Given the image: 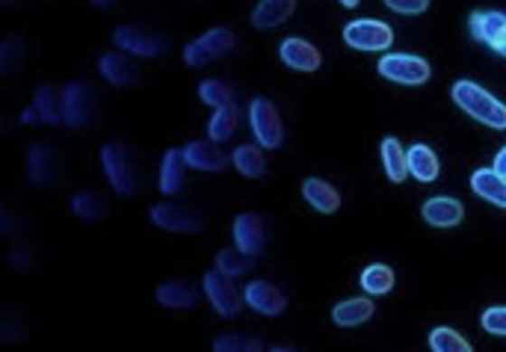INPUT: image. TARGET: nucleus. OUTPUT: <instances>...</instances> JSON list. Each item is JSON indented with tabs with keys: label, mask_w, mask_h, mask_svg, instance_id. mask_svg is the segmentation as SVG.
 Here are the masks:
<instances>
[{
	"label": "nucleus",
	"mask_w": 506,
	"mask_h": 352,
	"mask_svg": "<svg viewBox=\"0 0 506 352\" xmlns=\"http://www.w3.org/2000/svg\"><path fill=\"white\" fill-rule=\"evenodd\" d=\"M98 89L86 80H74L62 89V122L74 131L86 127L98 113Z\"/></svg>",
	"instance_id": "nucleus-3"
},
{
	"label": "nucleus",
	"mask_w": 506,
	"mask_h": 352,
	"mask_svg": "<svg viewBox=\"0 0 506 352\" xmlns=\"http://www.w3.org/2000/svg\"><path fill=\"white\" fill-rule=\"evenodd\" d=\"M98 71H101V78L110 83V87H118V89L136 87V83H139V69L125 57V51H107V53H101Z\"/></svg>",
	"instance_id": "nucleus-13"
},
{
	"label": "nucleus",
	"mask_w": 506,
	"mask_h": 352,
	"mask_svg": "<svg viewBox=\"0 0 506 352\" xmlns=\"http://www.w3.org/2000/svg\"><path fill=\"white\" fill-rule=\"evenodd\" d=\"M471 36L486 42L492 51L506 57V15L503 13H473L471 15Z\"/></svg>",
	"instance_id": "nucleus-12"
},
{
	"label": "nucleus",
	"mask_w": 506,
	"mask_h": 352,
	"mask_svg": "<svg viewBox=\"0 0 506 352\" xmlns=\"http://www.w3.org/2000/svg\"><path fill=\"white\" fill-rule=\"evenodd\" d=\"M157 302L175 311H187V308L199 305V291L187 282H166L157 287Z\"/></svg>",
	"instance_id": "nucleus-23"
},
{
	"label": "nucleus",
	"mask_w": 506,
	"mask_h": 352,
	"mask_svg": "<svg viewBox=\"0 0 506 352\" xmlns=\"http://www.w3.org/2000/svg\"><path fill=\"white\" fill-rule=\"evenodd\" d=\"M213 349L217 352H255V349H264V344L258 338H246V335H222L213 340Z\"/></svg>",
	"instance_id": "nucleus-36"
},
{
	"label": "nucleus",
	"mask_w": 506,
	"mask_h": 352,
	"mask_svg": "<svg viewBox=\"0 0 506 352\" xmlns=\"http://www.w3.org/2000/svg\"><path fill=\"white\" fill-rule=\"evenodd\" d=\"M184 160L196 172H222L225 169V154L211 143H190L184 148Z\"/></svg>",
	"instance_id": "nucleus-22"
},
{
	"label": "nucleus",
	"mask_w": 506,
	"mask_h": 352,
	"mask_svg": "<svg viewBox=\"0 0 506 352\" xmlns=\"http://www.w3.org/2000/svg\"><path fill=\"white\" fill-rule=\"evenodd\" d=\"M429 347L436 352H471V344L465 338H462L456 329L450 326H438L429 332Z\"/></svg>",
	"instance_id": "nucleus-33"
},
{
	"label": "nucleus",
	"mask_w": 506,
	"mask_h": 352,
	"mask_svg": "<svg viewBox=\"0 0 506 352\" xmlns=\"http://www.w3.org/2000/svg\"><path fill=\"white\" fill-rule=\"evenodd\" d=\"M234 243L249 255H258L264 249L267 226H264L261 213H240V217L234 219Z\"/></svg>",
	"instance_id": "nucleus-15"
},
{
	"label": "nucleus",
	"mask_w": 506,
	"mask_h": 352,
	"mask_svg": "<svg viewBox=\"0 0 506 352\" xmlns=\"http://www.w3.org/2000/svg\"><path fill=\"white\" fill-rule=\"evenodd\" d=\"M421 213H424V219L429 222V226H436V228H454V226H459L462 219H465V205H462L459 199L436 196V199L424 201Z\"/></svg>",
	"instance_id": "nucleus-17"
},
{
	"label": "nucleus",
	"mask_w": 506,
	"mask_h": 352,
	"mask_svg": "<svg viewBox=\"0 0 506 352\" xmlns=\"http://www.w3.org/2000/svg\"><path fill=\"white\" fill-rule=\"evenodd\" d=\"M27 178L39 190H51L62 181V157L51 145H30L27 152Z\"/></svg>",
	"instance_id": "nucleus-8"
},
{
	"label": "nucleus",
	"mask_w": 506,
	"mask_h": 352,
	"mask_svg": "<svg viewBox=\"0 0 506 352\" xmlns=\"http://www.w3.org/2000/svg\"><path fill=\"white\" fill-rule=\"evenodd\" d=\"M341 4H343V6H347V9H355V6H359V4H361V0H341Z\"/></svg>",
	"instance_id": "nucleus-41"
},
{
	"label": "nucleus",
	"mask_w": 506,
	"mask_h": 352,
	"mask_svg": "<svg viewBox=\"0 0 506 352\" xmlns=\"http://www.w3.org/2000/svg\"><path fill=\"white\" fill-rule=\"evenodd\" d=\"M204 293H208V300L213 305V311L220 317H237L240 314V305L246 296L237 293V287L231 282V275H225L222 270H211L204 273Z\"/></svg>",
	"instance_id": "nucleus-10"
},
{
	"label": "nucleus",
	"mask_w": 506,
	"mask_h": 352,
	"mask_svg": "<svg viewBox=\"0 0 506 352\" xmlns=\"http://www.w3.org/2000/svg\"><path fill=\"white\" fill-rule=\"evenodd\" d=\"M101 163H104V175L110 181V187L122 196H136L145 184L143 169L136 163V154L131 152V145L125 143H104L101 148Z\"/></svg>",
	"instance_id": "nucleus-1"
},
{
	"label": "nucleus",
	"mask_w": 506,
	"mask_h": 352,
	"mask_svg": "<svg viewBox=\"0 0 506 352\" xmlns=\"http://www.w3.org/2000/svg\"><path fill=\"white\" fill-rule=\"evenodd\" d=\"M494 172H501L506 178V145L498 152V157H494Z\"/></svg>",
	"instance_id": "nucleus-39"
},
{
	"label": "nucleus",
	"mask_w": 506,
	"mask_h": 352,
	"mask_svg": "<svg viewBox=\"0 0 506 352\" xmlns=\"http://www.w3.org/2000/svg\"><path fill=\"white\" fill-rule=\"evenodd\" d=\"M237 131V107H220L213 110V119L208 122V134L213 143H225L231 140V134Z\"/></svg>",
	"instance_id": "nucleus-32"
},
{
	"label": "nucleus",
	"mask_w": 506,
	"mask_h": 352,
	"mask_svg": "<svg viewBox=\"0 0 506 352\" xmlns=\"http://www.w3.org/2000/svg\"><path fill=\"white\" fill-rule=\"evenodd\" d=\"M294 9H296V0H261V4L252 9V27L273 30L278 24H285V21L294 15Z\"/></svg>",
	"instance_id": "nucleus-19"
},
{
	"label": "nucleus",
	"mask_w": 506,
	"mask_h": 352,
	"mask_svg": "<svg viewBox=\"0 0 506 352\" xmlns=\"http://www.w3.org/2000/svg\"><path fill=\"white\" fill-rule=\"evenodd\" d=\"M382 163H385V172L394 181V184H403V178L408 175V152H403V143L397 140V136H385L382 140Z\"/></svg>",
	"instance_id": "nucleus-26"
},
{
	"label": "nucleus",
	"mask_w": 506,
	"mask_h": 352,
	"mask_svg": "<svg viewBox=\"0 0 506 352\" xmlns=\"http://www.w3.org/2000/svg\"><path fill=\"white\" fill-rule=\"evenodd\" d=\"M483 329H486L489 335L506 338V305L486 308V314H483Z\"/></svg>",
	"instance_id": "nucleus-37"
},
{
	"label": "nucleus",
	"mask_w": 506,
	"mask_h": 352,
	"mask_svg": "<svg viewBox=\"0 0 506 352\" xmlns=\"http://www.w3.org/2000/svg\"><path fill=\"white\" fill-rule=\"evenodd\" d=\"M24 57H27L24 39H21V36H6L4 45H0V71H4V74L15 71L21 62H24Z\"/></svg>",
	"instance_id": "nucleus-35"
},
{
	"label": "nucleus",
	"mask_w": 506,
	"mask_h": 352,
	"mask_svg": "<svg viewBox=\"0 0 506 352\" xmlns=\"http://www.w3.org/2000/svg\"><path fill=\"white\" fill-rule=\"evenodd\" d=\"M231 163H234V169L243 178H261L267 172L264 154H261V148H258V145H240L231 154Z\"/></svg>",
	"instance_id": "nucleus-29"
},
{
	"label": "nucleus",
	"mask_w": 506,
	"mask_h": 352,
	"mask_svg": "<svg viewBox=\"0 0 506 352\" xmlns=\"http://www.w3.org/2000/svg\"><path fill=\"white\" fill-rule=\"evenodd\" d=\"M450 95H454L459 110H465L471 119H477L489 127H498V131L506 127V104H501L492 92L477 87L473 80H456Z\"/></svg>",
	"instance_id": "nucleus-2"
},
{
	"label": "nucleus",
	"mask_w": 506,
	"mask_h": 352,
	"mask_svg": "<svg viewBox=\"0 0 506 352\" xmlns=\"http://www.w3.org/2000/svg\"><path fill=\"white\" fill-rule=\"evenodd\" d=\"M385 4L400 15H421L429 9V0H385Z\"/></svg>",
	"instance_id": "nucleus-38"
},
{
	"label": "nucleus",
	"mask_w": 506,
	"mask_h": 352,
	"mask_svg": "<svg viewBox=\"0 0 506 352\" xmlns=\"http://www.w3.org/2000/svg\"><path fill=\"white\" fill-rule=\"evenodd\" d=\"M71 210L78 213L80 219L86 222H95V219H104L110 205H107V199L98 193V190H80V193L71 196Z\"/></svg>",
	"instance_id": "nucleus-28"
},
{
	"label": "nucleus",
	"mask_w": 506,
	"mask_h": 352,
	"mask_svg": "<svg viewBox=\"0 0 506 352\" xmlns=\"http://www.w3.org/2000/svg\"><path fill=\"white\" fill-rule=\"evenodd\" d=\"M184 175H187V160L184 148H169L164 154V163H160V193L175 196L184 190Z\"/></svg>",
	"instance_id": "nucleus-18"
},
{
	"label": "nucleus",
	"mask_w": 506,
	"mask_h": 352,
	"mask_svg": "<svg viewBox=\"0 0 506 352\" xmlns=\"http://www.w3.org/2000/svg\"><path fill=\"white\" fill-rule=\"evenodd\" d=\"M199 95H201V101L213 107V110H220V107H231L234 104V89L229 87L225 80H204L201 87H199Z\"/></svg>",
	"instance_id": "nucleus-34"
},
{
	"label": "nucleus",
	"mask_w": 506,
	"mask_h": 352,
	"mask_svg": "<svg viewBox=\"0 0 506 352\" xmlns=\"http://www.w3.org/2000/svg\"><path fill=\"white\" fill-rule=\"evenodd\" d=\"M278 57H282V62H285L287 69H294V71H305V74L317 71V69H320V62H323L320 51H317L314 45H311V42L299 39V36L285 39L282 45H278Z\"/></svg>",
	"instance_id": "nucleus-14"
},
{
	"label": "nucleus",
	"mask_w": 506,
	"mask_h": 352,
	"mask_svg": "<svg viewBox=\"0 0 506 352\" xmlns=\"http://www.w3.org/2000/svg\"><path fill=\"white\" fill-rule=\"evenodd\" d=\"M361 287L368 291L370 296H385L391 293L394 287V270L385 264H370L368 270L361 273Z\"/></svg>",
	"instance_id": "nucleus-31"
},
{
	"label": "nucleus",
	"mask_w": 506,
	"mask_h": 352,
	"mask_svg": "<svg viewBox=\"0 0 506 352\" xmlns=\"http://www.w3.org/2000/svg\"><path fill=\"white\" fill-rule=\"evenodd\" d=\"M92 6H98V9H116L118 4H122V0H89Z\"/></svg>",
	"instance_id": "nucleus-40"
},
{
	"label": "nucleus",
	"mask_w": 506,
	"mask_h": 352,
	"mask_svg": "<svg viewBox=\"0 0 506 352\" xmlns=\"http://www.w3.org/2000/svg\"><path fill=\"white\" fill-rule=\"evenodd\" d=\"M303 196L317 213H335L341 208V193L323 178H305L303 181Z\"/></svg>",
	"instance_id": "nucleus-20"
},
{
	"label": "nucleus",
	"mask_w": 506,
	"mask_h": 352,
	"mask_svg": "<svg viewBox=\"0 0 506 352\" xmlns=\"http://www.w3.org/2000/svg\"><path fill=\"white\" fill-rule=\"evenodd\" d=\"M343 42L355 51H389L394 45V30L385 21L359 18L343 27Z\"/></svg>",
	"instance_id": "nucleus-7"
},
{
	"label": "nucleus",
	"mask_w": 506,
	"mask_h": 352,
	"mask_svg": "<svg viewBox=\"0 0 506 352\" xmlns=\"http://www.w3.org/2000/svg\"><path fill=\"white\" fill-rule=\"evenodd\" d=\"M33 110L39 113V119L48 125L62 122V89L51 87V83H42L33 95Z\"/></svg>",
	"instance_id": "nucleus-27"
},
{
	"label": "nucleus",
	"mask_w": 506,
	"mask_h": 352,
	"mask_svg": "<svg viewBox=\"0 0 506 352\" xmlns=\"http://www.w3.org/2000/svg\"><path fill=\"white\" fill-rule=\"evenodd\" d=\"M255 255H249V252H243L240 246H229V249H220V255H217V270H222L225 275H231V279H237V275H246L252 270V261Z\"/></svg>",
	"instance_id": "nucleus-30"
},
{
	"label": "nucleus",
	"mask_w": 506,
	"mask_h": 352,
	"mask_svg": "<svg viewBox=\"0 0 506 352\" xmlns=\"http://www.w3.org/2000/svg\"><path fill=\"white\" fill-rule=\"evenodd\" d=\"M249 125H252L255 140L264 148H278L285 143V127H282V119H278V110L273 101L255 98L249 107Z\"/></svg>",
	"instance_id": "nucleus-9"
},
{
	"label": "nucleus",
	"mask_w": 506,
	"mask_h": 352,
	"mask_svg": "<svg viewBox=\"0 0 506 352\" xmlns=\"http://www.w3.org/2000/svg\"><path fill=\"white\" fill-rule=\"evenodd\" d=\"M408 172H412L417 181H424V184L436 181L441 166H438V157L433 148L424 143H415L412 148H408Z\"/></svg>",
	"instance_id": "nucleus-25"
},
{
	"label": "nucleus",
	"mask_w": 506,
	"mask_h": 352,
	"mask_svg": "<svg viewBox=\"0 0 506 352\" xmlns=\"http://www.w3.org/2000/svg\"><path fill=\"white\" fill-rule=\"evenodd\" d=\"M113 45L118 51L134 53V57H143V60H157L169 51L166 36H160L148 27H136V24L118 27L113 33Z\"/></svg>",
	"instance_id": "nucleus-5"
},
{
	"label": "nucleus",
	"mask_w": 506,
	"mask_h": 352,
	"mask_svg": "<svg viewBox=\"0 0 506 352\" xmlns=\"http://www.w3.org/2000/svg\"><path fill=\"white\" fill-rule=\"evenodd\" d=\"M471 190L480 199L492 201V205L506 208V178L501 172H494V169H477L471 175Z\"/></svg>",
	"instance_id": "nucleus-21"
},
{
	"label": "nucleus",
	"mask_w": 506,
	"mask_h": 352,
	"mask_svg": "<svg viewBox=\"0 0 506 352\" xmlns=\"http://www.w3.org/2000/svg\"><path fill=\"white\" fill-rule=\"evenodd\" d=\"M376 71L394 83H403V87H421L433 74L429 62L424 57H415V53H385Z\"/></svg>",
	"instance_id": "nucleus-6"
},
{
	"label": "nucleus",
	"mask_w": 506,
	"mask_h": 352,
	"mask_svg": "<svg viewBox=\"0 0 506 352\" xmlns=\"http://www.w3.org/2000/svg\"><path fill=\"white\" fill-rule=\"evenodd\" d=\"M152 222L164 231H175V234H196L204 228L201 217L187 205H178V201H160L152 208Z\"/></svg>",
	"instance_id": "nucleus-11"
},
{
	"label": "nucleus",
	"mask_w": 506,
	"mask_h": 352,
	"mask_svg": "<svg viewBox=\"0 0 506 352\" xmlns=\"http://www.w3.org/2000/svg\"><path fill=\"white\" fill-rule=\"evenodd\" d=\"M373 317V302L368 300V296H355V300H343L338 302L335 308H332V320H335L338 326H361L368 323V320Z\"/></svg>",
	"instance_id": "nucleus-24"
},
{
	"label": "nucleus",
	"mask_w": 506,
	"mask_h": 352,
	"mask_svg": "<svg viewBox=\"0 0 506 352\" xmlns=\"http://www.w3.org/2000/svg\"><path fill=\"white\" fill-rule=\"evenodd\" d=\"M243 296H246V305L255 308V311L264 317H278L287 308L285 293L278 291V287H273L270 282H252L246 287Z\"/></svg>",
	"instance_id": "nucleus-16"
},
{
	"label": "nucleus",
	"mask_w": 506,
	"mask_h": 352,
	"mask_svg": "<svg viewBox=\"0 0 506 352\" xmlns=\"http://www.w3.org/2000/svg\"><path fill=\"white\" fill-rule=\"evenodd\" d=\"M234 45H237V39L229 27H213L184 48V62L192 69H204V66H211V62L229 57Z\"/></svg>",
	"instance_id": "nucleus-4"
}]
</instances>
